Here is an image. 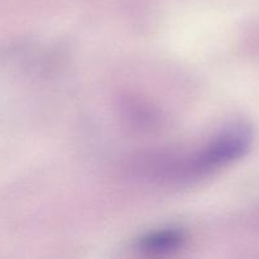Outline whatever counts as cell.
I'll use <instances>...</instances> for the list:
<instances>
[{
    "label": "cell",
    "instance_id": "1",
    "mask_svg": "<svg viewBox=\"0 0 259 259\" xmlns=\"http://www.w3.org/2000/svg\"><path fill=\"white\" fill-rule=\"evenodd\" d=\"M252 133L245 126H237L222 134L200 153L185 159L181 166L175 168L176 174L185 176H199L220 166L240 158L249 149Z\"/></svg>",
    "mask_w": 259,
    "mask_h": 259
},
{
    "label": "cell",
    "instance_id": "2",
    "mask_svg": "<svg viewBox=\"0 0 259 259\" xmlns=\"http://www.w3.org/2000/svg\"><path fill=\"white\" fill-rule=\"evenodd\" d=\"M184 237L177 230H164L154 233L143 240V248L149 252H168L181 244Z\"/></svg>",
    "mask_w": 259,
    "mask_h": 259
}]
</instances>
